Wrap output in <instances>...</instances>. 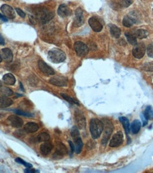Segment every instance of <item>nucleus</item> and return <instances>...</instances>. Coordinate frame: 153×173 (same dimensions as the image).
Here are the masks:
<instances>
[{
  "label": "nucleus",
  "instance_id": "nucleus-1",
  "mask_svg": "<svg viewBox=\"0 0 153 173\" xmlns=\"http://www.w3.org/2000/svg\"><path fill=\"white\" fill-rule=\"evenodd\" d=\"M90 133L94 139H97L102 134L104 130V125L101 120L98 119H92L90 121Z\"/></svg>",
  "mask_w": 153,
  "mask_h": 173
},
{
  "label": "nucleus",
  "instance_id": "nucleus-2",
  "mask_svg": "<svg viewBox=\"0 0 153 173\" xmlns=\"http://www.w3.org/2000/svg\"><path fill=\"white\" fill-rule=\"evenodd\" d=\"M47 57H48L49 61L53 62V63H61L66 58L65 52L61 51V50L57 48L51 50L48 52Z\"/></svg>",
  "mask_w": 153,
  "mask_h": 173
},
{
  "label": "nucleus",
  "instance_id": "nucleus-3",
  "mask_svg": "<svg viewBox=\"0 0 153 173\" xmlns=\"http://www.w3.org/2000/svg\"><path fill=\"white\" fill-rule=\"evenodd\" d=\"M102 122L103 125H104V130L103 131H104V135L102 139V144L105 145L108 142V140H109L110 136L112 134L113 130H114V126H113L112 123L109 119H103Z\"/></svg>",
  "mask_w": 153,
  "mask_h": 173
},
{
  "label": "nucleus",
  "instance_id": "nucleus-4",
  "mask_svg": "<svg viewBox=\"0 0 153 173\" xmlns=\"http://www.w3.org/2000/svg\"><path fill=\"white\" fill-rule=\"evenodd\" d=\"M74 51L76 52L77 55L79 57H84L87 56L89 52V48L83 42L77 41L74 43Z\"/></svg>",
  "mask_w": 153,
  "mask_h": 173
},
{
  "label": "nucleus",
  "instance_id": "nucleus-5",
  "mask_svg": "<svg viewBox=\"0 0 153 173\" xmlns=\"http://www.w3.org/2000/svg\"><path fill=\"white\" fill-rule=\"evenodd\" d=\"M146 51L145 46L143 43H140L135 45V47L133 49V55L136 58H142L144 56Z\"/></svg>",
  "mask_w": 153,
  "mask_h": 173
},
{
  "label": "nucleus",
  "instance_id": "nucleus-6",
  "mask_svg": "<svg viewBox=\"0 0 153 173\" xmlns=\"http://www.w3.org/2000/svg\"><path fill=\"white\" fill-rule=\"evenodd\" d=\"M123 142H124V135H123L121 131L117 132L116 134L113 136L112 139L110 141L109 145L110 147H118L119 145H121Z\"/></svg>",
  "mask_w": 153,
  "mask_h": 173
},
{
  "label": "nucleus",
  "instance_id": "nucleus-7",
  "mask_svg": "<svg viewBox=\"0 0 153 173\" xmlns=\"http://www.w3.org/2000/svg\"><path fill=\"white\" fill-rule=\"evenodd\" d=\"M1 11L3 13L4 16L7 19H13L16 17V14H15L14 10L11 7L9 6L7 4H4L1 7Z\"/></svg>",
  "mask_w": 153,
  "mask_h": 173
},
{
  "label": "nucleus",
  "instance_id": "nucleus-8",
  "mask_svg": "<svg viewBox=\"0 0 153 173\" xmlns=\"http://www.w3.org/2000/svg\"><path fill=\"white\" fill-rule=\"evenodd\" d=\"M75 121H76L77 126L80 129H83L86 127V119L81 112L76 111L74 114Z\"/></svg>",
  "mask_w": 153,
  "mask_h": 173
},
{
  "label": "nucleus",
  "instance_id": "nucleus-9",
  "mask_svg": "<svg viewBox=\"0 0 153 173\" xmlns=\"http://www.w3.org/2000/svg\"><path fill=\"white\" fill-rule=\"evenodd\" d=\"M50 83L58 87H65L67 84V79L65 77L56 76L50 80Z\"/></svg>",
  "mask_w": 153,
  "mask_h": 173
},
{
  "label": "nucleus",
  "instance_id": "nucleus-10",
  "mask_svg": "<svg viewBox=\"0 0 153 173\" xmlns=\"http://www.w3.org/2000/svg\"><path fill=\"white\" fill-rule=\"evenodd\" d=\"M89 24L92 30L95 32H100L103 29V26L99 20L96 17L93 16L89 19Z\"/></svg>",
  "mask_w": 153,
  "mask_h": 173
},
{
  "label": "nucleus",
  "instance_id": "nucleus-11",
  "mask_svg": "<svg viewBox=\"0 0 153 173\" xmlns=\"http://www.w3.org/2000/svg\"><path fill=\"white\" fill-rule=\"evenodd\" d=\"M84 24L83 11L82 9L78 8L75 11V17L74 19V26L76 27L81 26Z\"/></svg>",
  "mask_w": 153,
  "mask_h": 173
},
{
  "label": "nucleus",
  "instance_id": "nucleus-12",
  "mask_svg": "<svg viewBox=\"0 0 153 173\" xmlns=\"http://www.w3.org/2000/svg\"><path fill=\"white\" fill-rule=\"evenodd\" d=\"M38 67L41 71L46 75H53L55 74L54 70L51 67H50L48 65H47L46 62L43 61H38Z\"/></svg>",
  "mask_w": 153,
  "mask_h": 173
},
{
  "label": "nucleus",
  "instance_id": "nucleus-13",
  "mask_svg": "<svg viewBox=\"0 0 153 173\" xmlns=\"http://www.w3.org/2000/svg\"><path fill=\"white\" fill-rule=\"evenodd\" d=\"M0 55H1L2 59L7 62H11L13 60V53H12L11 50L7 48L2 49Z\"/></svg>",
  "mask_w": 153,
  "mask_h": 173
},
{
  "label": "nucleus",
  "instance_id": "nucleus-14",
  "mask_svg": "<svg viewBox=\"0 0 153 173\" xmlns=\"http://www.w3.org/2000/svg\"><path fill=\"white\" fill-rule=\"evenodd\" d=\"M8 120L11 126L15 128H21L23 126V121L16 115H11L9 116Z\"/></svg>",
  "mask_w": 153,
  "mask_h": 173
},
{
  "label": "nucleus",
  "instance_id": "nucleus-15",
  "mask_svg": "<svg viewBox=\"0 0 153 173\" xmlns=\"http://www.w3.org/2000/svg\"><path fill=\"white\" fill-rule=\"evenodd\" d=\"M67 153V150L65 147V145L62 143H60L57 145L56 150L55 152L54 157H56V158H61V157H63L65 155H66Z\"/></svg>",
  "mask_w": 153,
  "mask_h": 173
},
{
  "label": "nucleus",
  "instance_id": "nucleus-16",
  "mask_svg": "<svg viewBox=\"0 0 153 173\" xmlns=\"http://www.w3.org/2000/svg\"><path fill=\"white\" fill-rule=\"evenodd\" d=\"M57 14L60 16L65 18V17L68 16L71 14V11L68 7L65 4H61V6L58 7L57 9Z\"/></svg>",
  "mask_w": 153,
  "mask_h": 173
},
{
  "label": "nucleus",
  "instance_id": "nucleus-17",
  "mask_svg": "<svg viewBox=\"0 0 153 173\" xmlns=\"http://www.w3.org/2000/svg\"><path fill=\"white\" fill-rule=\"evenodd\" d=\"M40 20L43 24L47 23L50 20H51L54 16V14L51 11H42L41 13H40Z\"/></svg>",
  "mask_w": 153,
  "mask_h": 173
},
{
  "label": "nucleus",
  "instance_id": "nucleus-18",
  "mask_svg": "<svg viewBox=\"0 0 153 173\" xmlns=\"http://www.w3.org/2000/svg\"><path fill=\"white\" fill-rule=\"evenodd\" d=\"M24 130L26 131V133L29 134H33V133L36 132L38 130V126L36 123L30 122L26 124L24 126Z\"/></svg>",
  "mask_w": 153,
  "mask_h": 173
},
{
  "label": "nucleus",
  "instance_id": "nucleus-19",
  "mask_svg": "<svg viewBox=\"0 0 153 173\" xmlns=\"http://www.w3.org/2000/svg\"><path fill=\"white\" fill-rule=\"evenodd\" d=\"M52 148H53V146H52V145L51 143L46 142V143H43L41 145L40 149H41V151L43 154L47 155L51 152Z\"/></svg>",
  "mask_w": 153,
  "mask_h": 173
},
{
  "label": "nucleus",
  "instance_id": "nucleus-20",
  "mask_svg": "<svg viewBox=\"0 0 153 173\" xmlns=\"http://www.w3.org/2000/svg\"><path fill=\"white\" fill-rule=\"evenodd\" d=\"M13 104V101L7 97H0V108H6Z\"/></svg>",
  "mask_w": 153,
  "mask_h": 173
},
{
  "label": "nucleus",
  "instance_id": "nucleus-21",
  "mask_svg": "<svg viewBox=\"0 0 153 173\" xmlns=\"http://www.w3.org/2000/svg\"><path fill=\"white\" fill-rule=\"evenodd\" d=\"M140 128H141V123L138 120H135L131 125H130V130L134 134H136L139 132Z\"/></svg>",
  "mask_w": 153,
  "mask_h": 173
},
{
  "label": "nucleus",
  "instance_id": "nucleus-22",
  "mask_svg": "<svg viewBox=\"0 0 153 173\" xmlns=\"http://www.w3.org/2000/svg\"><path fill=\"white\" fill-rule=\"evenodd\" d=\"M3 82L5 84L9 85H14L16 82V79L12 74H6L3 76Z\"/></svg>",
  "mask_w": 153,
  "mask_h": 173
},
{
  "label": "nucleus",
  "instance_id": "nucleus-23",
  "mask_svg": "<svg viewBox=\"0 0 153 173\" xmlns=\"http://www.w3.org/2000/svg\"><path fill=\"white\" fill-rule=\"evenodd\" d=\"M74 152L76 153L77 154H79L80 152L82 151V147H83V143H82V140L81 139V138L79 137L77 139L74 140Z\"/></svg>",
  "mask_w": 153,
  "mask_h": 173
},
{
  "label": "nucleus",
  "instance_id": "nucleus-24",
  "mask_svg": "<svg viewBox=\"0 0 153 173\" xmlns=\"http://www.w3.org/2000/svg\"><path fill=\"white\" fill-rule=\"evenodd\" d=\"M110 33L113 37L118 39L121 36V30L116 25H110Z\"/></svg>",
  "mask_w": 153,
  "mask_h": 173
},
{
  "label": "nucleus",
  "instance_id": "nucleus-25",
  "mask_svg": "<svg viewBox=\"0 0 153 173\" xmlns=\"http://www.w3.org/2000/svg\"><path fill=\"white\" fill-rule=\"evenodd\" d=\"M119 120H120V121L121 122V124L123 125V126H124V128L125 132H126V134H128L129 133V131H130V123H129L128 119L125 117H120Z\"/></svg>",
  "mask_w": 153,
  "mask_h": 173
},
{
  "label": "nucleus",
  "instance_id": "nucleus-26",
  "mask_svg": "<svg viewBox=\"0 0 153 173\" xmlns=\"http://www.w3.org/2000/svg\"><path fill=\"white\" fill-rule=\"evenodd\" d=\"M0 94L4 97H10L13 94V91L6 87H0Z\"/></svg>",
  "mask_w": 153,
  "mask_h": 173
},
{
  "label": "nucleus",
  "instance_id": "nucleus-27",
  "mask_svg": "<svg viewBox=\"0 0 153 173\" xmlns=\"http://www.w3.org/2000/svg\"><path fill=\"white\" fill-rule=\"evenodd\" d=\"M134 24L135 21L130 16H125L123 19V25L125 27H131Z\"/></svg>",
  "mask_w": 153,
  "mask_h": 173
},
{
  "label": "nucleus",
  "instance_id": "nucleus-28",
  "mask_svg": "<svg viewBox=\"0 0 153 173\" xmlns=\"http://www.w3.org/2000/svg\"><path fill=\"white\" fill-rule=\"evenodd\" d=\"M50 139H51L50 135L47 134V133H46V132H43L37 136V140H38V141H39V142L48 141Z\"/></svg>",
  "mask_w": 153,
  "mask_h": 173
},
{
  "label": "nucleus",
  "instance_id": "nucleus-29",
  "mask_svg": "<svg viewBox=\"0 0 153 173\" xmlns=\"http://www.w3.org/2000/svg\"><path fill=\"white\" fill-rule=\"evenodd\" d=\"M125 36L126 37L128 41L130 44L133 45V46L137 44V38L135 35L130 33H126L125 34Z\"/></svg>",
  "mask_w": 153,
  "mask_h": 173
},
{
  "label": "nucleus",
  "instance_id": "nucleus-30",
  "mask_svg": "<svg viewBox=\"0 0 153 173\" xmlns=\"http://www.w3.org/2000/svg\"><path fill=\"white\" fill-rule=\"evenodd\" d=\"M144 117L146 120H150L153 119V110L152 107L148 106L145 109L144 113Z\"/></svg>",
  "mask_w": 153,
  "mask_h": 173
},
{
  "label": "nucleus",
  "instance_id": "nucleus-31",
  "mask_svg": "<svg viewBox=\"0 0 153 173\" xmlns=\"http://www.w3.org/2000/svg\"><path fill=\"white\" fill-rule=\"evenodd\" d=\"M147 36H148V32H147L146 30L138 29L135 32V36L140 39H145V38L147 37Z\"/></svg>",
  "mask_w": 153,
  "mask_h": 173
},
{
  "label": "nucleus",
  "instance_id": "nucleus-32",
  "mask_svg": "<svg viewBox=\"0 0 153 173\" xmlns=\"http://www.w3.org/2000/svg\"><path fill=\"white\" fill-rule=\"evenodd\" d=\"M71 136L72 137V139H73V140L80 137L79 130L76 126H74L72 129V130H71Z\"/></svg>",
  "mask_w": 153,
  "mask_h": 173
},
{
  "label": "nucleus",
  "instance_id": "nucleus-33",
  "mask_svg": "<svg viewBox=\"0 0 153 173\" xmlns=\"http://www.w3.org/2000/svg\"><path fill=\"white\" fill-rule=\"evenodd\" d=\"M133 3V0H119V4L122 7H128Z\"/></svg>",
  "mask_w": 153,
  "mask_h": 173
},
{
  "label": "nucleus",
  "instance_id": "nucleus-34",
  "mask_svg": "<svg viewBox=\"0 0 153 173\" xmlns=\"http://www.w3.org/2000/svg\"><path fill=\"white\" fill-rule=\"evenodd\" d=\"M15 161H16V162H18V163H19V164L24 165L25 167H28V168H31V167H32V165L28 163V162H25L24 160H22L21 158H19V157H17V158L15 159Z\"/></svg>",
  "mask_w": 153,
  "mask_h": 173
},
{
  "label": "nucleus",
  "instance_id": "nucleus-35",
  "mask_svg": "<svg viewBox=\"0 0 153 173\" xmlns=\"http://www.w3.org/2000/svg\"><path fill=\"white\" fill-rule=\"evenodd\" d=\"M61 96L63 97V98L66 100V101H67L68 102H70V104H78V102H77L75 100H74L72 98V97H69L68 95H67V94H61Z\"/></svg>",
  "mask_w": 153,
  "mask_h": 173
},
{
  "label": "nucleus",
  "instance_id": "nucleus-36",
  "mask_svg": "<svg viewBox=\"0 0 153 173\" xmlns=\"http://www.w3.org/2000/svg\"><path fill=\"white\" fill-rule=\"evenodd\" d=\"M142 69L146 70V71H153V63H152V62H147L142 67Z\"/></svg>",
  "mask_w": 153,
  "mask_h": 173
},
{
  "label": "nucleus",
  "instance_id": "nucleus-37",
  "mask_svg": "<svg viewBox=\"0 0 153 173\" xmlns=\"http://www.w3.org/2000/svg\"><path fill=\"white\" fill-rule=\"evenodd\" d=\"M14 112L16 113V114H17L22 115V116H27V117H32L33 116L32 114L24 112L23 111H21V110H14Z\"/></svg>",
  "mask_w": 153,
  "mask_h": 173
},
{
  "label": "nucleus",
  "instance_id": "nucleus-38",
  "mask_svg": "<svg viewBox=\"0 0 153 173\" xmlns=\"http://www.w3.org/2000/svg\"><path fill=\"white\" fill-rule=\"evenodd\" d=\"M147 56L153 58V44H150L148 46L147 48Z\"/></svg>",
  "mask_w": 153,
  "mask_h": 173
},
{
  "label": "nucleus",
  "instance_id": "nucleus-39",
  "mask_svg": "<svg viewBox=\"0 0 153 173\" xmlns=\"http://www.w3.org/2000/svg\"><path fill=\"white\" fill-rule=\"evenodd\" d=\"M16 13L18 14L20 16L22 17V18H24V17L26 16V14H25L24 12L22 11L21 9H20L19 8H16Z\"/></svg>",
  "mask_w": 153,
  "mask_h": 173
},
{
  "label": "nucleus",
  "instance_id": "nucleus-40",
  "mask_svg": "<svg viewBox=\"0 0 153 173\" xmlns=\"http://www.w3.org/2000/svg\"><path fill=\"white\" fill-rule=\"evenodd\" d=\"M24 172H27V173H33V172H39L38 170H33V169H31L30 170L29 168H28L27 167V169H26L24 170Z\"/></svg>",
  "mask_w": 153,
  "mask_h": 173
},
{
  "label": "nucleus",
  "instance_id": "nucleus-41",
  "mask_svg": "<svg viewBox=\"0 0 153 173\" xmlns=\"http://www.w3.org/2000/svg\"><path fill=\"white\" fill-rule=\"evenodd\" d=\"M69 145L70 146V149H71V152L74 153V143L72 141L69 140Z\"/></svg>",
  "mask_w": 153,
  "mask_h": 173
},
{
  "label": "nucleus",
  "instance_id": "nucleus-42",
  "mask_svg": "<svg viewBox=\"0 0 153 173\" xmlns=\"http://www.w3.org/2000/svg\"><path fill=\"white\" fill-rule=\"evenodd\" d=\"M0 19H2V21H5V22H7V21H8V19L6 18V17H5V16H4V15H2V14H0Z\"/></svg>",
  "mask_w": 153,
  "mask_h": 173
},
{
  "label": "nucleus",
  "instance_id": "nucleus-43",
  "mask_svg": "<svg viewBox=\"0 0 153 173\" xmlns=\"http://www.w3.org/2000/svg\"><path fill=\"white\" fill-rule=\"evenodd\" d=\"M5 43V42H4V38L2 36V35L0 34V45H4Z\"/></svg>",
  "mask_w": 153,
  "mask_h": 173
},
{
  "label": "nucleus",
  "instance_id": "nucleus-44",
  "mask_svg": "<svg viewBox=\"0 0 153 173\" xmlns=\"http://www.w3.org/2000/svg\"><path fill=\"white\" fill-rule=\"evenodd\" d=\"M2 57H1V55H0V62H2Z\"/></svg>",
  "mask_w": 153,
  "mask_h": 173
},
{
  "label": "nucleus",
  "instance_id": "nucleus-45",
  "mask_svg": "<svg viewBox=\"0 0 153 173\" xmlns=\"http://www.w3.org/2000/svg\"><path fill=\"white\" fill-rule=\"evenodd\" d=\"M7 1H9V0H7Z\"/></svg>",
  "mask_w": 153,
  "mask_h": 173
}]
</instances>
